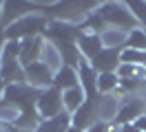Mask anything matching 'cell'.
I'll list each match as a JSON object with an SVG mask.
<instances>
[{"instance_id": "obj_1", "label": "cell", "mask_w": 146, "mask_h": 132, "mask_svg": "<svg viewBox=\"0 0 146 132\" xmlns=\"http://www.w3.org/2000/svg\"><path fill=\"white\" fill-rule=\"evenodd\" d=\"M100 5L102 2H55L46 11V18L71 26H82L89 20V16L100 9Z\"/></svg>"}, {"instance_id": "obj_2", "label": "cell", "mask_w": 146, "mask_h": 132, "mask_svg": "<svg viewBox=\"0 0 146 132\" xmlns=\"http://www.w3.org/2000/svg\"><path fill=\"white\" fill-rule=\"evenodd\" d=\"M46 26H49V18L44 11H38V13H29V16L20 18L18 22L5 26L2 33L7 40H29V37H40L46 33Z\"/></svg>"}, {"instance_id": "obj_3", "label": "cell", "mask_w": 146, "mask_h": 132, "mask_svg": "<svg viewBox=\"0 0 146 132\" xmlns=\"http://www.w3.org/2000/svg\"><path fill=\"white\" fill-rule=\"evenodd\" d=\"M100 18L109 29H119V31H133L137 29V20L128 9V2H102L98 9Z\"/></svg>"}, {"instance_id": "obj_4", "label": "cell", "mask_w": 146, "mask_h": 132, "mask_svg": "<svg viewBox=\"0 0 146 132\" xmlns=\"http://www.w3.org/2000/svg\"><path fill=\"white\" fill-rule=\"evenodd\" d=\"M36 108H38V114H40L42 121L55 119L58 114L64 112L62 93H60L55 86L46 88V90H40V93H38V99H36Z\"/></svg>"}, {"instance_id": "obj_5", "label": "cell", "mask_w": 146, "mask_h": 132, "mask_svg": "<svg viewBox=\"0 0 146 132\" xmlns=\"http://www.w3.org/2000/svg\"><path fill=\"white\" fill-rule=\"evenodd\" d=\"M142 114H146V99L144 97H135V95L124 97L113 125H119V128L122 125H133Z\"/></svg>"}, {"instance_id": "obj_6", "label": "cell", "mask_w": 146, "mask_h": 132, "mask_svg": "<svg viewBox=\"0 0 146 132\" xmlns=\"http://www.w3.org/2000/svg\"><path fill=\"white\" fill-rule=\"evenodd\" d=\"M53 77H55V73L46 64H42L40 60L29 64V66H25V84L31 86L33 90H46V88H51L53 86Z\"/></svg>"}, {"instance_id": "obj_7", "label": "cell", "mask_w": 146, "mask_h": 132, "mask_svg": "<svg viewBox=\"0 0 146 132\" xmlns=\"http://www.w3.org/2000/svg\"><path fill=\"white\" fill-rule=\"evenodd\" d=\"M98 121H100V117H98V99H86L82 108H78L71 114V128L82 130V132H86Z\"/></svg>"}, {"instance_id": "obj_8", "label": "cell", "mask_w": 146, "mask_h": 132, "mask_svg": "<svg viewBox=\"0 0 146 132\" xmlns=\"http://www.w3.org/2000/svg\"><path fill=\"white\" fill-rule=\"evenodd\" d=\"M124 93L122 90H115L113 95H102L98 99V117H100V121H106V123H113L115 121V117L119 112V106H122V99H124Z\"/></svg>"}, {"instance_id": "obj_9", "label": "cell", "mask_w": 146, "mask_h": 132, "mask_svg": "<svg viewBox=\"0 0 146 132\" xmlns=\"http://www.w3.org/2000/svg\"><path fill=\"white\" fill-rule=\"evenodd\" d=\"M78 49H80V55H82V60L86 62H93L102 51H104V44H102V37L98 33H86V31H80L78 35Z\"/></svg>"}, {"instance_id": "obj_10", "label": "cell", "mask_w": 146, "mask_h": 132, "mask_svg": "<svg viewBox=\"0 0 146 132\" xmlns=\"http://www.w3.org/2000/svg\"><path fill=\"white\" fill-rule=\"evenodd\" d=\"M78 77H80V86L86 93V99H100V93H98V73L86 60H82L78 64Z\"/></svg>"}, {"instance_id": "obj_11", "label": "cell", "mask_w": 146, "mask_h": 132, "mask_svg": "<svg viewBox=\"0 0 146 132\" xmlns=\"http://www.w3.org/2000/svg\"><path fill=\"white\" fill-rule=\"evenodd\" d=\"M119 53L122 51H117V49H104V51L93 62H89V64L95 68L98 75H102V73H117L119 64H122V62H119Z\"/></svg>"}, {"instance_id": "obj_12", "label": "cell", "mask_w": 146, "mask_h": 132, "mask_svg": "<svg viewBox=\"0 0 146 132\" xmlns=\"http://www.w3.org/2000/svg\"><path fill=\"white\" fill-rule=\"evenodd\" d=\"M42 44H44V35H40V37H29V40H22V51H20V64H22V68L40 60Z\"/></svg>"}, {"instance_id": "obj_13", "label": "cell", "mask_w": 146, "mask_h": 132, "mask_svg": "<svg viewBox=\"0 0 146 132\" xmlns=\"http://www.w3.org/2000/svg\"><path fill=\"white\" fill-rule=\"evenodd\" d=\"M40 62H42V64H46V66L53 70V73H58V70L64 66V60H62V53H60V49H58V46H55L51 40H46V37H44V44H42Z\"/></svg>"}, {"instance_id": "obj_14", "label": "cell", "mask_w": 146, "mask_h": 132, "mask_svg": "<svg viewBox=\"0 0 146 132\" xmlns=\"http://www.w3.org/2000/svg\"><path fill=\"white\" fill-rule=\"evenodd\" d=\"M53 86L64 93V90H71V88L80 86V77H78V68H73V66H62V68L55 73L53 77Z\"/></svg>"}, {"instance_id": "obj_15", "label": "cell", "mask_w": 146, "mask_h": 132, "mask_svg": "<svg viewBox=\"0 0 146 132\" xmlns=\"http://www.w3.org/2000/svg\"><path fill=\"white\" fill-rule=\"evenodd\" d=\"M102 37V44H104V49H117V51H122V49H126V42H128V33L126 31H119V29H104L100 33Z\"/></svg>"}, {"instance_id": "obj_16", "label": "cell", "mask_w": 146, "mask_h": 132, "mask_svg": "<svg viewBox=\"0 0 146 132\" xmlns=\"http://www.w3.org/2000/svg\"><path fill=\"white\" fill-rule=\"evenodd\" d=\"M84 101H86V93L82 90V86H75L71 90H64L62 93V104H64V110L69 114H73L78 108H82Z\"/></svg>"}, {"instance_id": "obj_17", "label": "cell", "mask_w": 146, "mask_h": 132, "mask_svg": "<svg viewBox=\"0 0 146 132\" xmlns=\"http://www.w3.org/2000/svg\"><path fill=\"white\" fill-rule=\"evenodd\" d=\"M69 130H71V114L64 110L62 114H58L51 121H42L36 132H69Z\"/></svg>"}, {"instance_id": "obj_18", "label": "cell", "mask_w": 146, "mask_h": 132, "mask_svg": "<svg viewBox=\"0 0 146 132\" xmlns=\"http://www.w3.org/2000/svg\"><path fill=\"white\" fill-rule=\"evenodd\" d=\"M20 114H22V110H20L13 101H9L7 97H0V123L16 125L18 119H20Z\"/></svg>"}, {"instance_id": "obj_19", "label": "cell", "mask_w": 146, "mask_h": 132, "mask_svg": "<svg viewBox=\"0 0 146 132\" xmlns=\"http://www.w3.org/2000/svg\"><path fill=\"white\" fill-rule=\"evenodd\" d=\"M117 88H119L117 73H102V75H98V93L100 95H113Z\"/></svg>"}, {"instance_id": "obj_20", "label": "cell", "mask_w": 146, "mask_h": 132, "mask_svg": "<svg viewBox=\"0 0 146 132\" xmlns=\"http://www.w3.org/2000/svg\"><path fill=\"white\" fill-rule=\"evenodd\" d=\"M119 62L122 64H133V66H146V51H139V49H122Z\"/></svg>"}, {"instance_id": "obj_21", "label": "cell", "mask_w": 146, "mask_h": 132, "mask_svg": "<svg viewBox=\"0 0 146 132\" xmlns=\"http://www.w3.org/2000/svg\"><path fill=\"white\" fill-rule=\"evenodd\" d=\"M20 51H22V42H18V40H5V46H2L0 62H13V60H20Z\"/></svg>"}, {"instance_id": "obj_22", "label": "cell", "mask_w": 146, "mask_h": 132, "mask_svg": "<svg viewBox=\"0 0 146 132\" xmlns=\"http://www.w3.org/2000/svg\"><path fill=\"white\" fill-rule=\"evenodd\" d=\"M119 79H146L144 66H133V64H119L117 68Z\"/></svg>"}, {"instance_id": "obj_23", "label": "cell", "mask_w": 146, "mask_h": 132, "mask_svg": "<svg viewBox=\"0 0 146 132\" xmlns=\"http://www.w3.org/2000/svg\"><path fill=\"white\" fill-rule=\"evenodd\" d=\"M126 49H139V51H146V29L137 26V29H133V31H128Z\"/></svg>"}, {"instance_id": "obj_24", "label": "cell", "mask_w": 146, "mask_h": 132, "mask_svg": "<svg viewBox=\"0 0 146 132\" xmlns=\"http://www.w3.org/2000/svg\"><path fill=\"white\" fill-rule=\"evenodd\" d=\"M128 9H131V13L135 16L137 24L142 26V29H146V2H142V0L128 2Z\"/></svg>"}, {"instance_id": "obj_25", "label": "cell", "mask_w": 146, "mask_h": 132, "mask_svg": "<svg viewBox=\"0 0 146 132\" xmlns=\"http://www.w3.org/2000/svg\"><path fill=\"white\" fill-rule=\"evenodd\" d=\"M113 130V123H106V121H98V123H93L91 128L86 132H111Z\"/></svg>"}, {"instance_id": "obj_26", "label": "cell", "mask_w": 146, "mask_h": 132, "mask_svg": "<svg viewBox=\"0 0 146 132\" xmlns=\"http://www.w3.org/2000/svg\"><path fill=\"white\" fill-rule=\"evenodd\" d=\"M133 125H135L139 132H146V114H142V117H139V119H137Z\"/></svg>"}, {"instance_id": "obj_27", "label": "cell", "mask_w": 146, "mask_h": 132, "mask_svg": "<svg viewBox=\"0 0 146 132\" xmlns=\"http://www.w3.org/2000/svg\"><path fill=\"white\" fill-rule=\"evenodd\" d=\"M122 132H139L135 125H122Z\"/></svg>"}, {"instance_id": "obj_28", "label": "cell", "mask_w": 146, "mask_h": 132, "mask_svg": "<svg viewBox=\"0 0 146 132\" xmlns=\"http://www.w3.org/2000/svg\"><path fill=\"white\" fill-rule=\"evenodd\" d=\"M5 40H7V37H5L2 29H0V55H2V46H5Z\"/></svg>"}, {"instance_id": "obj_29", "label": "cell", "mask_w": 146, "mask_h": 132, "mask_svg": "<svg viewBox=\"0 0 146 132\" xmlns=\"http://www.w3.org/2000/svg\"><path fill=\"white\" fill-rule=\"evenodd\" d=\"M5 88H7V84H5V81H2V79H0V97L5 95Z\"/></svg>"}, {"instance_id": "obj_30", "label": "cell", "mask_w": 146, "mask_h": 132, "mask_svg": "<svg viewBox=\"0 0 146 132\" xmlns=\"http://www.w3.org/2000/svg\"><path fill=\"white\" fill-rule=\"evenodd\" d=\"M0 29H2V2H0Z\"/></svg>"}, {"instance_id": "obj_31", "label": "cell", "mask_w": 146, "mask_h": 132, "mask_svg": "<svg viewBox=\"0 0 146 132\" xmlns=\"http://www.w3.org/2000/svg\"><path fill=\"white\" fill-rule=\"evenodd\" d=\"M144 70H146V66H144Z\"/></svg>"}]
</instances>
